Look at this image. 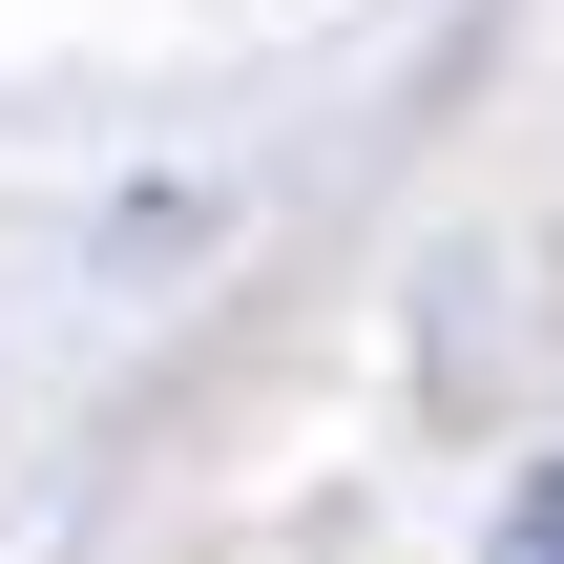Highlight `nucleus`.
<instances>
[{
    "label": "nucleus",
    "instance_id": "nucleus-1",
    "mask_svg": "<svg viewBox=\"0 0 564 564\" xmlns=\"http://www.w3.org/2000/svg\"><path fill=\"white\" fill-rule=\"evenodd\" d=\"M502 564H564V481H544V502H523V523H502Z\"/></svg>",
    "mask_w": 564,
    "mask_h": 564
}]
</instances>
